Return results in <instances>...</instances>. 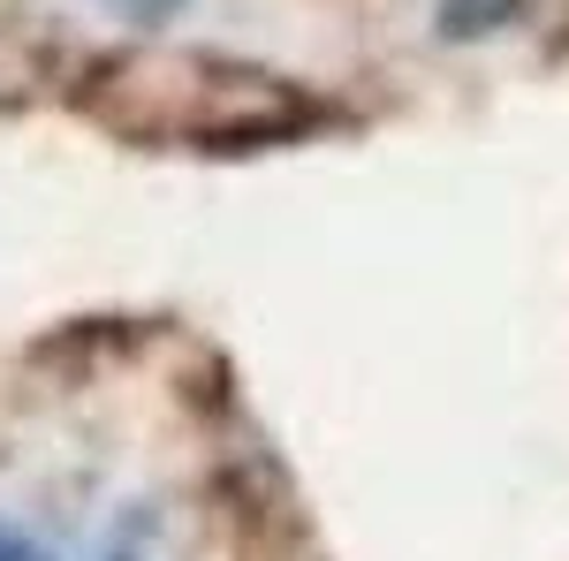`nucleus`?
<instances>
[{
	"mask_svg": "<svg viewBox=\"0 0 569 561\" xmlns=\"http://www.w3.org/2000/svg\"><path fill=\"white\" fill-rule=\"evenodd\" d=\"M509 16H517V0H448V8H440V31H448V39L471 31V39H479L493 23H509Z\"/></svg>",
	"mask_w": 569,
	"mask_h": 561,
	"instance_id": "obj_1",
	"label": "nucleus"
},
{
	"mask_svg": "<svg viewBox=\"0 0 569 561\" xmlns=\"http://www.w3.org/2000/svg\"><path fill=\"white\" fill-rule=\"evenodd\" d=\"M0 561H16V547H8V539H0Z\"/></svg>",
	"mask_w": 569,
	"mask_h": 561,
	"instance_id": "obj_2",
	"label": "nucleus"
}]
</instances>
